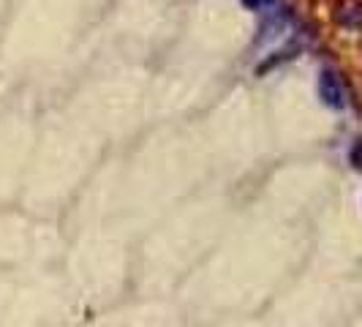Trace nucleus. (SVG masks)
Instances as JSON below:
<instances>
[{
  "instance_id": "1",
  "label": "nucleus",
  "mask_w": 362,
  "mask_h": 327,
  "mask_svg": "<svg viewBox=\"0 0 362 327\" xmlns=\"http://www.w3.org/2000/svg\"><path fill=\"white\" fill-rule=\"evenodd\" d=\"M319 98H322V104L329 107V109H344L346 107L344 85H341L338 74L332 71V69H325V71L319 74Z\"/></svg>"
},
{
  "instance_id": "2",
  "label": "nucleus",
  "mask_w": 362,
  "mask_h": 327,
  "mask_svg": "<svg viewBox=\"0 0 362 327\" xmlns=\"http://www.w3.org/2000/svg\"><path fill=\"white\" fill-rule=\"evenodd\" d=\"M338 22L346 25V28H360L362 25V6L360 3H354V0L344 3V6L338 8Z\"/></svg>"
},
{
  "instance_id": "3",
  "label": "nucleus",
  "mask_w": 362,
  "mask_h": 327,
  "mask_svg": "<svg viewBox=\"0 0 362 327\" xmlns=\"http://www.w3.org/2000/svg\"><path fill=\"white\" fill-rule=\"evenodd\" d=\"M245 8H251V11H264V8H270L275 0H240Z\"/></svg>"
},
{
  "instance_id": "4",
  "label": "nucleus",
  "mask_w": 362,
  "mask_h": 327,
  "mask_svg": "<svg viewBox=\"0 0 362 327\" xmlns=\"http://www.w3.org/2000/svg\"><path fill=\"white\" fill-rule=\"evenodd\" d=\"M351 164H354L357 169H362V139H357L354 147H351Z\"/></svg>"
}]
</instances>
